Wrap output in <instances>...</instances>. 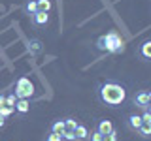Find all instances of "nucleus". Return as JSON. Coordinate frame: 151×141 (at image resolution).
<instances>
[{
  "label": "nucleus",
  "mask_w": 151,
  "mask_h": 141,
  "mask_svg": "<svg viewBox=\"0 0 151 141\" xmlns=\"http://www.w3.org/2000/svg\"><path fill=\"white\" fill-rule=\"evenodd\" d=\"M4 126H6V119H4V117H2V115H0V130H2V128H4Z\"/></svg>",
  "instance_id": "obj_26"
},
{
  "label": "nucleus",
  "mask_w": 151,
  "mask_h": 141,
  "mask_svg": "<svg viewBox=\"0 0 151 141\" xmlns=\"http://www.w3.org/2000/svg\"><path fill=\"white\" fill-rule=\"evenodd\" d=\"M13 92H15L17 98H28V100H30V98L34 96V83L23 75V77L17 79V85H15V90Z\"/></svg>",
  "instance_id": "obj_2"
},
{
  "label": "nucleus",
  "mask_w": 151,
  "mask_h": 141,
  "mask_svg": "<svg viewBox=\"0 0 151 141\" xmlns=\"http://www.w3.org/2000/svg\"><path fill=\"white\" fill-rule=\"evenodd\" d=\"M106 38H108V49H106V53L117 55V53H123V51H125V41H123V38L117 34L115 30L108 32Z\"/></svg>",
  "instance_id": "obj_3"
},
{
  "label": "nucleus",
  "mask_w": 151,
  "mask_h": 141,
  "mask_svg": "<svg viewBox=\"0 0 151 141\" xmlns=\"http://www.w3.org/2000/svg\"><path fill=\"white\" fill-rule=\"evenodd\" d=\"M147 96H149V102H151V90H147Z\"/></svg>",
  "instance_id": "obj_27"
},
{
  "label": "nucleus",
  "mask_w": 151,
  "mask_h": 141,
  "mask_svg": "<svg viewBox=\"0 0 151 141\" xmlns=\"http://www.w3.org/2000/svg\"><path fill=\"white\" fill-rule=\"evenodd\" d=\"M78 124H79V122H78V119H74V117H68V119H64V126H66V130H76V128H78Z\"/></svg>",
  "instance_id": "obj_16"
},
{
  "label": "nucleus",
  "mask_w": 151,
  "mask_h": 141,
  "mask_svg": "<svg viewBox=\"0 0 151 141\" xmlns=\"http://www.w3.org/2000/svg\"><path fill=\"white\" fill-rule=\"evenodd\" d=\"M6 105V94H0V107Z\"/></svg>",
  "instance_id": "obj_25"
},
{
  "label": "nucleus",
  "mask_w": 151,
  "mask_h": 141,
  "mask_svg": "<svg viewBox=\"0 0 151 141\" xmlns=\"http://www.w3.org/2000/svg\"><path fill=\"white\" fill-rule=\"evenodd\" d=\"M132 105L136 107V109H147L149 105V96H147V90H140L134 94V98H132Z\"/></svg>",
  "instance_id": "obj_4"
},
{
  "label": "nucleus",
  "mask_w": 151,
  "mask_h": 141,
  "mask_svg": "<svg viewBox=\"0 0 151 141\" xmlns=\"http://www.w3.org/2000/svg\"><path fill=\"white\" fill-rule=\"evenodd\" d=\"M125 124H127V128H129V130L138 132V128L144 124V120H142V115H136V113H130V115H127Z\"/></svg>",
  "instance_id": "obj_5"
},
{
  "label": "nucleus",
  "mask_w": 151,
  "mask_h": 141,
  "mask_svg": "<svg viewBox=\"0 0 151 141\" xmlns=\"http://www.w3.org/2000/svg\"><path fill=\"white\" fill-rule=\"evenodd\" d=\"M140 56L145 60H151V40L144 41V43L140 45Z\"/></svg>",
  "instance_id": "obj_12"
},
{
  "label": "nucleus",
  "mask_w": 151,
  "mask_h": 141,
  "mask_svg": "<svg viewBox=\"0 0 151 141\" xmlns=\"http://www.w3.org/2000/svg\"><path fill=\"white\" fill-rule=\"evenodd\" d=\"M94 45H96V49H98V51H106V49H108V38H106V34L98 38Z\"/></svg>",
  "instance_id": "obj_17"
},
{
  "label": "nucleus",
  "mask_w": 151,
  "mask_h": 141,
  "mask_svg": "<svg viewBox=\"0 0 151 141\" xmlns=\"http://www.w3.org/2000/svg\"><path fill=\"white\" fill-rule=\"evenodd\" d=\"M27 45H28V53H30L32 56L40 55L42 49H44V45H42V40H38V38H30V40L27 41Z\"/></svg>",
  "instance_id": "obj_6"
},
{
  "label": "nucleus",
  "mask_w": 151,
  "mask_h": 141,
  "mask_svg": "<svg viewBox=\"0 0 151 141\" xmlns=\"http://www.w3.org/2000/svg\"><path fill=\"white\" fill-rule=\"evenodd\" d=\"M64 130H66L64 119H55L53 122H51V132H55V134H63Z\"/></svg>",
  "instance_id": "obj_13"
},
{
  "label": "nucleus",
  "mask_w": 151,
  "mask_h": 141,
  "mask_svg": "<svg viewBox=\"0 0 151 141\" xmlns=\"http://www.w3.org/2000/svg\"><path fill=\"white\" fill-rule=\"evenodd\" d=\"M51 0H38V11H51Z\"/></svg>",
  "instance_id": "obj_15"
},
{
  "label": "nucleus",
  "mask_w": 151,
  "mask_h": 141,
  "mask_svg": "<svg viewBox=\"0 0 151 141\" xmlns=\"http://www.w3.org/2000/svg\"><path fill=\"white\" fill-rule=\"evenodd\" d=\"M45 141H63V135H60V134H55V132H51V134L45 137Z\"/></svg>",
  "instance_id": "obj_22"
},
{
  "label": "nucleus",
  "mask_w": 151,
  "mask_h": 141,
  "mask_svg": "<svg viewBox=\"0 0 151 141\" xmlns=\"http://www.w3.org/2000/svg\"><path fill=\"white\" fill-rule=\"evenodd\" d=\"M15 102H17L15 92H9V94H6V105H9V107H15Z\"/></svg>",
  "instance_id": "obj_19"
},
{
  "label": "nucleus",
  "mask_w": 151,
  "mask_h": 141,
  "mask_svg": "<svg viewBox=\"0 0 151 141\" xmlns=\"http://www.w3.org/2000/svg\"><path fill=\"white\" fill-rule=\"evenodd\" d=\"M142 120H144V122H151V111L144 109V113H142Z\"/></svg>",
  "instance_id": "obj_24"
},
{
  "label": "nucleus",
  "mask_w": 151,
  "mask_h": 141,
  "mask_svg": "<svg viewBox=\"0 0 151 141\" xmlns=\"http://www.w3.org/2000/svg\"><path fill=\"white\" fill-rule=\"evenodd\" d=\"M74 135H76V141H87L89 139V128L85 124H81L79 122L78 128L74 130Z\"/></svg>",
  "instance_id": "obj_9"
},
{
  "label": "nucleus",
  "mask_w": 151,
  "mask_h": 141,
  "mask_svg": "<svg viewBox=\"0 0 151 141\" xmlns=\"http://www.w3.org/2000/svg\"><path fill=\"white\" fill-rule=\"evenodd\" d=\"M23 9H25L27 15H34V13H38V0H27L25 6H23Z\"/></svg>",
  "instance_id": "obj_11"
},
{
  "label": "nucleus",
  "mask_w": 151,
  "mask_h": 141,
  "mask_svg": "<svg viewBox=\"0 0 151 141\" xmlns=\"http://www.w3.org/2000/svg\"><path fill=\"white\" fill-rule=\"evenodd\" d=\"M96 94H98V100H100L106 107H111V109L121 107L123 103L127 102V88H125V85H121L117 81H111V79L98 83Z\"/></svg>",
  "instance_id": "obj_1"
},
{
  "label": "nucleus",
  "mask_w": 151,
  "mask_h": 141,
  "mask_svg": "<svg viewBox=\"0 0 151 141\" xmlns=\"http://www.w3.org/2000/svg\"><path fill=\"white\" fill-rule=\"evenodd\" d=\"M102 141H117V132L113 130V132H110V134H106Z\"/></svg>",
  "instance_id": "obj_23"
},
{
  "label": "nucleus",
  "mask_w": 151,
  "mask_h": 141,
  "mask_svg": "<svg viewBox=\"0 0 151 141\" xmlns=\"http://www.w3.org/2000/svg\"><path fill=\"white\" fill-rule=\"evenodd\" d=\"M13 113H15V107H9V105H2V107H0V115H2L4 119L12 117Z\"/></svg>",
  "instance_id": "obj_18"
},
{
  "label": "nucleus",
  "mask_w": 151,
  "mask_h": 141,
  "mask_svg": "<svg viewBox=\"0 0 151 141\" xmlns=\"http://www.w3.org/2000/svg\"><path fill=\"white\" fill-rule=\"evenodd\" d=\"M32 23H34L36 26H45L47 23H49V13L47 11H38L32 15Z\"/></svg>",
  "instance_id": "obj_8"
},
{
  "label": "nucleus",
  "mask_w": 151,
  "mask_h": 141,
  "mask_svg": "<svg viewBox=\"0 0 151 141\" xmlns=\"http://www.w3.org/2000/svg\"><path fill=\"white\" fill-rule=\"evenodd\" d=\"M136 134L142 135V137H151V122H144V124L138 128Z\"/></svg>",
  "instance_id": "obj_14"
},
{
  "label": "nucleus",
  "mask_w": 151,
  "mask_h": 141,
  "mask_svg": "<svg viewBox=\"0 0 151 141\" xmlns=\"http://www.w3.org/2000/svg\"><path fill=\"white\" fill-rule=\"evenodd\" d=\"M60 135H63V141H76V135L72 130H64Z\"/></svg>",
  "instance_id": "obj_20"
},
{
  "label": "nucleus",
  "mask_w": 151,
  "mask_h": 141,
  "mask_svg": "<svg viewBox=\"0 0 151 141\" xmlns=\"http://www.w3.org/2000/svg\"><path fill=\"white\" fill-rule=\"evenodd\" d=\"M94 130H98L102 135H106V134H110V132H113L115 128H113V122L110 119H100L96 122V128H94Z\"/></svg>",
  "instance_id": "obj_7"
},
{
  "label": "nucleus",
  "mask_w": 151,
  "mask_h": 141,
  "mask_svg": "<svg viewBox=\"0 0 151 141\" xmlns=\"http://www.w3.org/2000/svg\"><path fill=\"white\" fill-rule=\"evenodd\" d=\"M28 109H30V102H28V98H17L15 111L21 113V115H25V113H28Z\"/></svg>",
  "instance_id": "obj_10"
},
{
  "label": "nucleus",
  "mask_w": 151,
  "mask_h": 141,
  "mask_svg": "<svg viewBox=\"0 0 151 141\" xmlns=\"http://www.w3.org/2000/svg\"><path fill=\"white\" fill-rule=\"evenodd\" d=\"M102 139H104V135L98 130H94L93 134H89V141H102Z\"/></svg>",
  "instance_id": "obj_21"
}]
</instances>
